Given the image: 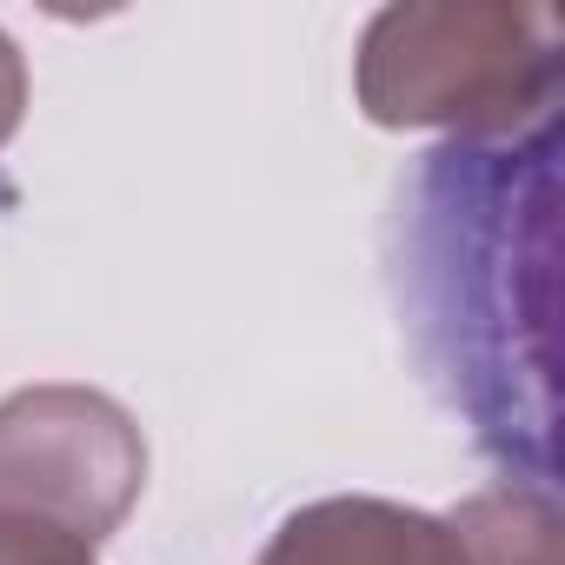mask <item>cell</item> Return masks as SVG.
<instances>
[{
  "label": "cell",
  "instance_id": "obj_2",
  "mask_svg": "<svg viewBox=\"0 0 565 565\" xmlns=\"http://www.w3.org/2000/svg\"><path fill=\"white\" fill-rule=\"evenodd\" d=\"M147 492V439L100 386H21L0 399V532L100 552Z\"/></svg>",
  "mask_w": 565,
  "mask_h": 565
},
{
  "label": "cell",
  "instance_id": "obj_1",
  "mask_svg": "<svg viewBox=\"0 0 565 565\" xmlns=\"http://www.w3.org/2000/svg\"><path fill=\"white\" fill-rule=\"evenodd\" d=\"M353 94L373 127H439L452 140H525L552 127L558 14L505 0H399L353 54Z\"/></svg>",
  "mask_w": 565,
  "mask_h": 565
},
{
  "label": "cell",
  "instance_id": "obj_4",
  "mask_svg": "<svg viewBox=\"0 0 565 565\" xmlns=\"http://www.w3.org/2000/svg\"><path fill=\"white\" fill-rule=\"evenodd\" d=\"M452 525H459L472 565H558V512L532 486L472 492L452 512Z\"/></svg>",
  "mask_w": 565,
  "mask_h": 565
},
{
  "label": "cell",
  "instance_id": "obj_6",
  "mask_svg": "<svg viewBox=\"0 0 565 565\" xmlns=\"http://www.w3.org/2000/svg\"><path fill=\"white\" fill-rule=\"evenodd\" d=\"M0 565H94V552L41 532H0Z\"/></svg>",
  "mask_w": 565,
  "mask_h": 565
},
{
  "label": "cell",
  "instance_id": "obj_3",
  "mask_svg": "<svg viewBox=\"0 0 565 565\" xmlns=\"http://www.w3.org/2000/svg\"><path fill=\"white\" fill-rule=\"evenodd\" d=\"M253 565H472V558L452 519L353 492L287 512Z\"/></svg>",
  "mask_w": 565,
  "mask_h": 565
},
{
  "label": "cell",
  "instance_id": "obj_5",
  "mask_svg": "<svg viewBox=\"0 0 565 565\" xmlns=\"http://www.w3.org/2000/svg\"><path fill=\"white\" fill-rule=\"evenodd\" d=\"M21 120H28V61L8 41V28H0V147L21 134Z\"/></svg>",
  "mask_w": 565,
  "mask_h": 565
}]
</instances>
